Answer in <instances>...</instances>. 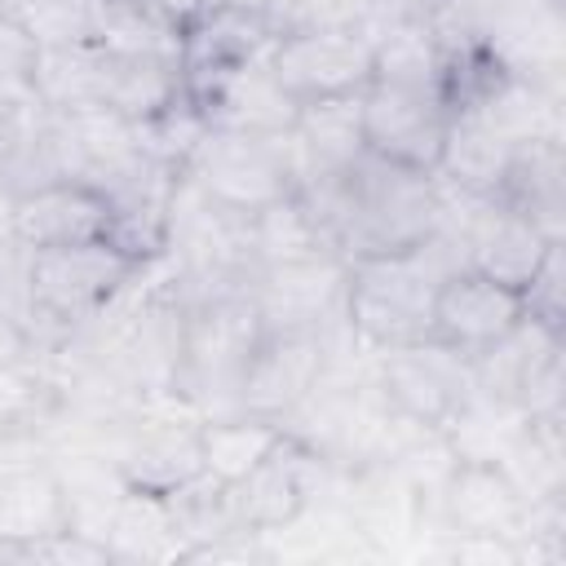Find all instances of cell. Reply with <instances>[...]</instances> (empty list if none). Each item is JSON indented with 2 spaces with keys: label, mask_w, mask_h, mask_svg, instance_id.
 <instances>
[{
  "label": "cell",
  "mask_w": 566,
  "mask_h": 566,
  "mask_svg": "<svg viewBox=\"0 0 566 566\" xmlns=\"http://www.w3.org/2000/svg\"><path fill=\"white\" fill-rule=\"evenodd\" d=\"M464 265L460 243L438 230L420 248L389 252V256H363L349 261L345 274V323L358 345L367 349H394L429 336V314L438 283Z\"/></svg>",
  "instance_id": "obj_3"
},
{
  "label": "cell",
  "mask_w": 566,
  "mask_h": 566,
  "mask_svg": "<svg viewBox=\"0 0 566 566\" xmlns=\"http://www.w3.org/2000/svg\"><path fill=\"white\" fill-rule=\"evenodd\" d=\"M181 305H186V332H181L172 398L195 416L239 411V380L265 332L252 292L230 287V292H212Z\"/></svg>",
  "instance_id": "obj_4"
},
{
  "label": "cell",
  "mask_w": 566,
  "mask_h": 566,
  "mask_svg": "<svg viewBox=\"0 0 566 566\" xmlns=\"http://www.w3.org/2000/svg\"><path fill=\"white\" fill-rule=\"evenodd\" d=\"M495 199L522 212L539 234L566 239V155L562 137H535L513 150V164Z\"/></svg>",
  "instance_id": "obj_19"
},
{
  "label": "cell",
  "mask_w": 566,
  "mask_h": 566,
  "mask_svg": "<svg viewBox=\"0 0 566 566\" xmlns=\"http://www.w3.org/2000/svg\"><path fill=\"white\" fill-rule=\"evenodd\" d=\"M66 526V500L49 455H0V548H9L13 562H22L31 544Z\"/></svg>",
  "instance_id": "obj_17"
},
{
  "label": "cell",
  "mask_w": 566,
  "mask_h": 566,
  "mask_svg": "<svg viewBox=\"0 0 566 566\" xmlns=\"http://www.w3.org/2000/svg\"><path fill=\"white\" fill-rule=\"evenodd\" d=\"M345 274L349 261L336 252L283 261V265H256L252 270V301L265 332H336L345 327Z\"/></svg>",
  "instance_id": "obj_11"
},
{
  "label": "cell",
  "mask_w": 566,
  "mask_h": 566,
  "mask_svg": "<svg viewBox=\"0 0 566 566\" xmlns=\"http://www.w3.org/2000/svg\"><path fill=\"white\" fill-rule=\"evenodd\" d=\"M513 142L500 137L482 115L473 111H460L451 115V128H447V142H442V155H438V186L447 190H460V195H473V199H495L509 164H513Z\"/></svg>",
  "instance_id": "obj_21"
},
{
  "label": "cell",
  "mask_w": 566,
  "mask_h": 566,
  "mask_svg": "<svg viewBox=\"0 0 566 566\" xmlns=\"http://www.w3.org/2000/svg\"><path fill=\"white\" fill-rule=\"evenodd\" d=\"M93 40L111 53H146V57H172V62L181 53V27L146 0H102Z\"/></svg>",
  "instance_id": "obj_25"
},
{
  "label": "cell",
  "mask_w": 566,
  "mask_h": 566,
  "mask_svg": "<svg viewBox=\"0 0 566 566\" xmlns=\"http://www.w3.org/2000/svg\"><path fill=\"white\" fill-rule=\"evenodd\" d=\"M296 195L318 212L345 261L407 252L442 230V190L433 172L389 164L371 150L340 177L310 181Z\"/></svg>",
  "instance_id": "obj_1"
},
{
  "label": "cell",
  "mask_w": 566,
  "mask_h": 566,
  "mask_svg": "<svg viewBox=\"0 0 566 566\" xmlns=\"http://www.w3.org/2000/svg\"><path fill=\"white\" fill-rule=\"evenodd\" d=\"M447 128H451V106L442 102L438 88L389 84V80H371L363 88V142L371 155L389 164L433 172Z\"/></svg>",
  "instance_id": "obj_10"
},
{
  "label": "cell",
  "mask_w": 566,
  "mask_h": 566,
  "mask_svg": "<svg viewBox=\"0 0 566 566\" xmlns=\"http://www.w3.org/2000/svg\"><path fill=\"white\" fill-rule=\"evenodd\" d=\"M522 323H526V305H522L517 287L495 283L491 274H482L473 265H455L438 283L429 336L451 345L464 358H478V354L495 349L500 340H509Z\"/></svg>",
  "instance_id": "obj_12"
},
{
  "label": "cell",
  "mask_w": 566,
  "mask_h": 566,
  "mask_svg": "<svg viewBox=\"0 0 566 566\" xmlns=\"http://www.w3.org/2000/svg\"><path fill=\"white\" fill-rule=\"evenodd\" d=\"M186 97L195 102L199 119L208 128H230V133H292L296 124V102L287 88L274 80L270 62H248L208 80H190Z\"/></svg>",
  "instance_id": "obj_15"
},
{
  "label": "cell",
  "mask_w": 566,
  "mask_h": 566,
  "mask_svg": "<svg viewBox=\"0 0 566 566\" xmlns=\"http://www.w3.org/2000/svg\"><path fill=\"white\" fill-rule=\"evenodd\" d=\"M150 265L119 252L111 239L31 248L27 252V345L31 358H53L80 327L115 305Z\"/></svg>",
  "instance_id": "obj_2"
},
{
  "label": "cell",
  "mask_w": 566,
  "mask_h": 566,
  "mask_svg": "<svg viewBox=\"0 0 566 566\" xmlns=\"http://www.w3.org/2000/svg\"><path fill=\"white\" fill-rule=\"evenodd\" d=\"M31 62H35V44L27 40V31L18 27V18L9 13V4L0 0V75L31 80Z\"/></svg>",
  "instance_id": "obj_29"
},
{
  "label": "cell",
  "mask_w": 566,
  "mask_h": 566,
  "mask_svg": "<svg viewBox=\"0 0 566 566\" xmlns=\"http://www.w3.org/2000/svg\"><path fill=\"white\" fill-rule=\"evenodd\" d=\"M371 376L398 416L429 429H442L473 394V363L433 336L371 349Z\"/></svg>",
  "instance_id": "obj_8"
},
{
  "label": "cell",
  "mask_w": 566,
  "mask_h": 566,
  "mask_svg": "<svg viewBox=\"0 0 566 566\" xmlns=\"http://www.w3.org/2000/svg\"><path fill=\"white\" fill-rule=\"evenodd\" d=\"M367 0H292L279 13V27H358Z\"/></svg>",
  "instance_id": "obj_28"
},
{
  "label": "cell",
  "mask_w": 566,
  "mask_h": 566,
  "mask_svg": "<svg viewBox=\"0 0 566 566\" xmlns=\"http://www.w3.org/2000/svg\"><path fill=\"white\" fill-rule=\"evenodd\" d=\"M522 305L526 318L548 327V332H566V239L548 243L544 261L535 265V274L522 287Z\"/></svg>",
  "instance_id": "obj_27"
},
{
  "label": "cell",
  "mask_w": 566,
  "mask_h": 566,
  "mask_svg": "<svg viewBox=\"0 0 566 566\" xmlns=\"http://www.w3.org/2000/svg\"><path fill=\"white\" fill-rule=\"evenodd\" d=\"M526 495L517 491V482L504 473V464L495 460H455V469L447 473L438 500H433V522L447 535H517L522 513H526Z\"/></svg>",
  "instance_id": "obj_16"
},
{
  "label": "cell",
  "mask_w": 566,
  "mask_h": 566,
  "mask_svg": "<svg viewBox=\"0 0 566 566\" xmlns=\"http://www.w3.org/2000/svg\"><path fill=\"white\" fill-rule=\"evenodd\" d=\"M265 62L296 106L349 97L371 84V40L358 27H287Z\"/></svg>",
  "instance_id": "obj_9"
},
{
  "label": "cell",
  "mask_w": 566,
  "mask_h": 566,
  "mask_svg": "<svg viewBox=\"0 0 566 566\" xmlns=\"http://www.w3.org/2000/svg\"><path fill=\"white\" fill-rule=\"evenodd\" d=\"M279 13L243 4V0H203L186 22H181V80H208L248 62L270 57L279 40Z\"/></svg>",
  "instance_id": "obj_13"
},
{
  "label": "cell",
  "mask_w": 566,
  "mask_h": 566,
  "mask_svg": "<svg viewBox=\"0 0 566 566\" xmlns=\"http://www.w3.org/2000/svg\"><path fill=\"white\" fill-rule=\"evenodd\" d=\"M181 177L199 186L212 203L234 212H256L296 190V155L287 133H230L203 128L181 164Z\"/></svg>",
  "instance_id": "obj_5"
},
{
  "label": "cell",
  "mask_w": 566,
  "mask_h": 566,
  "mask_svg": "<svg viewBox=\"0 0 566 566\" xmlns=\"http://www.w3.org/2000/svg\"><path fill=\"white\" fill-rule=\"evenodd\" d=\"M279 438L283 424L261 416H243V411L199 416V473L221 486H234L274 451Z\"/></svg>",
  "instance_id": "obj_22"
},
{
  "label": "cell",
  "mask_w": 566,
  "mask_h": 566,
  "mask_svg": "<svg viewBox=\"0 0 566 566\" xmlns=\"http://www.w3.org/2000/svg\"><path fill=\"white\" fill-rule=\"evenodd\" d=\"M31 88L49 111H88L102 106L106 88V49L97 40L35 49Z\"/></svg>",
  "instance_id": "obj_24"
},
{
  "label": "cell",
  "mask_w": 566,
  "mask_h": 566,
  "mask_svg": "<svg viewBox=\"0 0 566 566\" xmlns=\"http://www.w3.org/2000/svg\"><path fill=\"white\" fill-rule=\"evenodd\" d=\"M336 469L305 447L296 433L283 429V438L274 442V451L234 486H226L230 500V517L243 535H279L283 526H292L301 513H310V504L327 491V478Z\"/></svg>",
  "instance_id": "obj_7"
},
{
  "label": "cell",
  "mask_w": 566,
  "mask_h": 566,
  "mask_svg": "<svg viewBox=\"0 0 566 566\" xmlns=\"http://www.w3.org/2000/svg\"><path fill=\"white\" fill-rule=\"evenodd\" d=\"M292 155H296V190L310 181L340 177L349 164L367 155L363 142V93L349 97H318L296 106L292 124Z\"/></svg>",
  "instance_id": "obj_18"
},
{
  "label": "cell",
  "mask_w": 566,
  "mask_h": 566,
  "mask_svg": "<svg viewBox=\"0 0 566 566\" xmlns=\"http://www.w3.org/2000/svg\"><path fill=\"white\" fill-rule=\"evenodd\" d=\"M62 416V385L44 358L0 363V455H18L27 447L44 451L49 429Z\"/></svg>",
  "instance_id": "obj_20"
},
{
  "label": "cell",
  "mask_w": 566,
  "mask_h": 566,
  "mask_svg": "<svg viewBox=\"0 0 566 566\" xmlns=\"http://www.w3.org/2000/svg\"><path fill=\"white\" fill-rule=\"evenodd\" d=\"M243 4H256V9H270V13H283L292 0H243Z\"/></svg>",
  "instance_id": "obj_30"
},
{
  "label": "cell",
  "mask_w": 566,
  "mask_h": 566,
  "mask_svg": "<svg viewBox=\"0 0 566 566\" xmlns=\"http://www.w3.org/2000/svg\"><path fill=\"white\" fill-rule=\"evenodd\" d=\"M248 248H252V265H283V261H305V256L336 252L318 212L296 190L256 208V212H248Z\"/></svg>",
  "instance_id": "obj_23"
},
{
  "label": "cell",
  "mask_w": 566,
  "mask_h": 566,
  "mask_svg": "<svg viewBox=\"0 0 566 566\" xmlns=\"http://www.w3.org/2000/svg\"><path fill=\"white\" fill-rule=\"evenodd\" d=\"M18 27L35 49H57V44H84L97 31V9L102 0H4Z\"/></svg>",
  "instance_id": "obj_26"
},
{
  "label": "cell",
  "mask_w": 566,
  "mask_h": 566,
  "mask_svg": "<svg viewBox=\"0 0 566 566\" xmlns=\"http://www.w3.org/2000/svg\"><path fill=\"white\" fill-rule=\"evenodd\" d=\"M354 349H367V345L354 340L349 323L336 332H296V327L261 332V340L243 367V380H239V411L283 424L314 394V385L327 376V367Z\"/></svg>",
  "instance_id": "obj_6"
},
{
  "label": "cell",
  "mask_w": 566,
  "mask_h": 566,
  "mask_svg": "<svg viewBox=\"0 0 566 566\" xmlns=\"http://www.w3.org/2000/svg\"><path fill=\"white\" fill-rule=\"evenodd\" d=\"M9 234L27 252L111 239V203L88 181H75V177L44 181V186H31L9 199Z\"/></svg>",
  "instance_id": "obj_14"
}]
</instances>
